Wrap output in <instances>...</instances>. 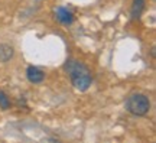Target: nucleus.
<instances>
[{
	"instance_id": "nucleus-4",
	"label": "nucleus",
	"mask_w": 156,
	"mask_h": 143,
	"mask_svg": "<svg viewBox=\"0 0 156 143\" xmlns=\"http://www.w3.org/2000/svg\"><path fill=\"white\" fill-rule=\"evenodd\" d=\"M26 77H28V80L32 84H39L45 80V72L41 71L38 66L30 65V66H28V70H26Z\"/></svg>"
},
{
	"instance_id": "nucleus-5",
	"label": "nucleus",
	"mask_w": 156,
	"mask_h": 143,
	"mask_svg": "<svg viewBox=\"0 0 156 143\" xmlns=\"http://www.w3.org/2000/svg\"><path fill=\"white\" fill-rule=\"evenodd\" d=\"M91 81H93L91 74H85V75H81V77H77V78H74V80H71L73 85L77 88V90H80V91L88 90L90 85H91Z\"/></svg>"
},
{
	"instance_id": "nucleus-2",
	"label": "nucleus",
	"mask_w": 156,
	"mask_h": 143,
	"mask_svg": "<svg viewBox=\"0 0 156 143\" xmlns=\"http://www.w3.org/2000/svg\"><path fill=\"white\" fill-rule=\"evenodd\" d=\"M64 70L69 75L71 80H74V78H77V77H81V75H85V74H91L88 66L84 65L83 62H80L77 59H68L64 64Z\"/></svg>"
},
{
	"instance_id": "nucleus-1",
	"label": "nucleus",
	"mask_w": 156,
	"mask_h": 143,
	"mask_svg": "<svg viewBox=\"0 0 156 143\" xmlns=\"http://www.w3.org/2000/svg\"><path fill=\"white\" fill-rule=\"evenodd\" d=\"M126 110L133 116H145L151 110V100L145 94L134 93L126 100Z\"/></svg>"
},
{
	"instance_id": "nucleus-3",
	"label": "nucleus",
	"mask_w": 156,
	"mask_h": 143,
	"mask_svg": "<svg viewBox=\"0 0 156 143\" xmlns=\"http://www.w3.org/2000/svg\"><path fill=\"white\" fill-rule=\"evenodd\" d=\"M55 17L56 20L62 25H71L74 22V15L71 10H68L65 7H56L55 9Z\"/></svg>"
},
{
	"instance_id": "nucleus-8",
	"label": "nucleus",
	"mask_w": 156,
	"mask_h": 143,
	"mask_svg": "<svg viewBox=\"0 0 156 143\" xmlns=\"http://www.w3.org/2000/svg\"><path fill=\"white\" fill-rule=\"evenodd\" d=\"M0 109L2 110H9L10 109V98L7 97L5 91L0 90Z\"/></svg>"
},
{
	"instance_id": "nucleus-7",
	"label": "nucleus",
	"mask_w": 156,
	"mask_h": 143,
	"mask_svg": "<svg viewBox=\"0 0 156 143\" xmlns=\"http://www.w3.org/2000/svg\"><path fill=\"white\" fill-rule=\"evenodd\" d=\"M145 0H133V5H132V19L133 20L140 17L142 12L145 9Z\"/></svg>"
},
{
	"instance_id": "nucleus-6",
	"label": "nucleus",
	"mask_w": 156,
	"mask_h": 143,
	"mask_svg": "<svg viewBox=\"0 0 156 143\" xmlns=\"http://www.w3.org/2000/svg\"><path fill=\"white\" fill-rule=\"evenodd\" d=\"M13 54H15V51L10 45H0V62H7L9 59H12Z\"/></svg>"
}]
</instances>
